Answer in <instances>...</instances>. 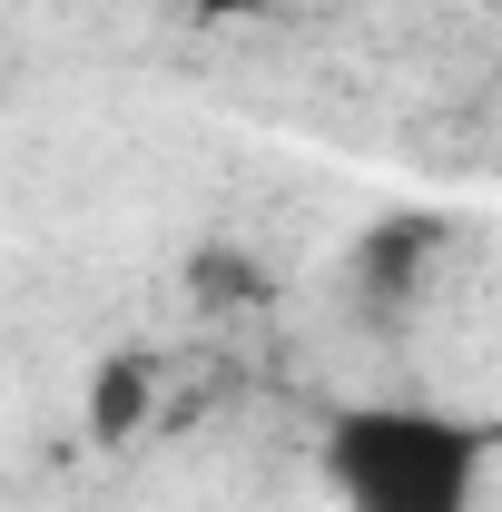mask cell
Returning a JSON list of instances; mask_svg holds the SVG:
<instances>
[{
    "label": "cell",
    "instance_id": "6da1fadb",
    "mask_svg": "<svg viewBox=\"0 0 502 512\" xmlns=\"http://www.w3.org/2000/svg\"><path fill=\"white\" fill-rule=\"evenodd\" d=\"M502 434L443 404H345L325 424V493L345 512H483Z\"/></svg>",
    "mask_w": 502,
    "mask_h": 512
},
{
    "label": "cell",
    "instance_id": "7a4b0ae2",
    "mask_svg": "<svg viewBox=\"0 0 502 512\" xmlns=\"http://www.w3.org/2000/svg\"><path fill=\"white\" fill-rule=\"evenodd\" d=\"M138 414H148V365L119 355L109 375L89 384V424H99V434H138Z\"/></svg>",
    "mask_w": 502,
    "mask_h": 512
},
{
    "label": "cell",
    "instance_id": "3957f363",
    "mask_svg": "<svg viewBox=\"0 0 502 512\" xmlns=\"http://www.w3.org/2000/svg\"><path fill=\"white\" fill-rule=\"evenodd\" d=\"M168 10H188V20L217 30V20H256V10H276V0H168Z\"/></svg>",
    "mask_w": 502,
    "mask_h": 512
}]
</instances>
